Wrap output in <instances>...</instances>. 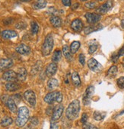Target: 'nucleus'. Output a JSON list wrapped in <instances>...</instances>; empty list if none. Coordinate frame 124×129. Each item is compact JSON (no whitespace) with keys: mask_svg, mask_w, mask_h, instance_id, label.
Listing matches in <instances>:
<instances>
[{"mask_svg":"<svg viewBox=\"0 0 124 129\" xmlns=\"http://www.w3.org/2000/svg\"><path fill=\"white\" fill-rule=\"evenodd\" d=\"M49 129H59V125L56 123V121H52L51 122Z\"/></svg>","mask_w":124,"mask_h":129,"instance_id":"58836bf2","label":"nucleus"},{"mask_svg":"<svg viewBox=\"0 0 124 129\" xmlns=\"http://www.w3.org/2000/svg\"><path fill=\"white\" fill-rule=\"evenodd\" d=\"M49 21H50L51 24L55 28H59L62 25V20L59 17L53 15L50 18H49Z\"/></svg>","mask_w":124,"mask_h":129,"instance_id":"6ab92c4d","label":"nucleus"},{"mask_svg":"<svg viewBox=\"0 0 124 129\" xmlns=\"http://www.w3.org/2000/svg\"><path fill=\"white\" fill-rule=\"evenodd\" d=\"M106 116V112H100V111H96L94 112L93 117L96 121H102Z\"/></svg>","mask_w":124,"mask_h":129,"instance_id":"b1692460","label":"nucleus"},{"mask_svg":"<svg viewBox=\"0 0 124 129\" xmlns=\"http://www.w3.org/2000/svg\"><path fill=\"white\" fill-rule=\"evenodd\" d=\"M56 95H57V91H53L48 93L44 97V101L47 103V104L51 105L56 100Z\"/></svg>","mask_w":124,"mask_h":129,"instance_id":"2eb2a0df","label":"nucleus"},{"mask_svg":"<svg viewBox=\"0 0 124 129\" xmlns=\"http://www.w3.org/2000/svg\"><path fill=\"white\" fill-rule=\"evenodd\" d=\"M21 1H23V2H30L31 0H21Z\"/></svg>","mask_w":124,"mask_h":129,"instance_id":"c03bdc74","label":"nucleus"},{"mask_svg":"<svg viewBox=\"0 0 124 129\" xmlns=\"http://www.w3.org/2000/svg\"><path fill=\"white\" fill-rule=\"evenodd\" d=\"M13 65V61L11 59H2L0 60V70L9 69Z\"/></svg>","mask_w":124,"mask_h":129,"instance_id":"dca6fc26","label":"nucleus"},{"mask_svg":"<svg viewBox=\"0 0 124 129\" xmlns=\"http://www.w3.org/2000/svg\"><path fill=\"white\" fill-rule=\"evenodd\" d=\"M112 7H113L112 0H108L104 4L97 7L96 9V12L99 15H104V14H106L109 10H110Z\"/></svg>","mask_w":124,"mask_h":129,"instance_id":"20e7f679","label":"nucleus"},{"mask_svg":"<svg viewBox=\"0 0 124 129\" xmlns=\"http://www.w3.org/2000/svg\"><path fill=\"white\" fill-rule=\"evenodd\" d=\"M80 47V43L79 41H73L70 46V50L72 54H76Z\"/></svg>","mask_w":124,"mask_h":129,"instance_id":"cd10ccee","label":"nucleus"},{"mask_svg":"<svg viewBox=\"0 0 124 129\" xmlns=\"http://www.w3.org/2000/svg\"><path fill=\"white\" fill-rule=\"evenodd\" d=\"M24 97L25 100L29 103L31 106H35L36 105V94L34 91L29 89L24 93Z\"/></svg>","mask_w":124,"mask_h":129,"instance_id":"39448f33","label":"nucleus"},{"mask_svg":"<svg viewBox=\"0 0 124 129\" xmlns=\"http://www.w3.org/2000/svg\"><path fill=\"white\" fill-rule=\"evenodd\" d=\"M13 122V120L10 117H5L2 119L1 121V125L3 127H7L10 124H12Z\"/></svg>","mask_w":124,"mask_h":129,"instance_id":"c756f323","label":"nucleus"},{"mask_svg":"<svg viewBox=\"0 0 124 129\" xmlns=\"http://www.w3.org/2000/svg\"><path fill=\"white\" fill-rule=\"evenodd\" d=\"M72 82L73 85L76 86H79L81 85V80H80V77L78 73L74 72L72 74Z\"/></svg>","mask_w":124,"mask_h":129,"instance_id":"4be33fe9","label":"nucleus"},{"mask_svg":"<svg viewBox=\"0 0 124 129\" xmlns=\"http://www.w3.org/2000/svg\"><path fill=\"white\" fill-rule=\"evenodd\" d=\"M16 51L20 54H22V55H26V54H28L31 51V49L30 47L26 45V44H19L17 47H16Z\"/></svg>","mask_w":124,"mask_h":129,"instance_id":"4468645a","label":"nucleus"},{"mask_svg":"<svg viewBox=\"0 0 124 129\" xmlns=\"http://www.w3.org/2000/svg\"><path fill=\"white\" fill-rule=\"evenodd\" d=\"M54 45V41H53V38L51 34H49L45 40L44 42L42 45V54L43 56H48L52 52V50Z\"/></svg>","mask_w":124,"mask_h":129,"instance_id":"7ed1b4c3","label":"nucleus"},{"mask_svg":"<svg viewBox=\"0 0 124 129\" xmlns=\"http://www.w3.org/2000/svg\"><path fill=\"white\" fill-rule=\"evenodd\" d=\"M97 6V3L95 2H89L85 3V7L88 9H94Z\"/></svg>","mask_w":124,"mask_h":129,"instance_id":"f704fd0d","label":"nucleus"},{"mask_svg":"<svg viewBox=\"0 0 124 129\" xmlns=\"http://www.w3.org/2000/svg\"><path fill=\"white\" fill-rule=\"evenodd\" d=\"M79 62L82 65H85V57L83 54H79Z\"/></svg>","mask_w":124,"mask_h":129,"instance_id":"e433bc0d","label":"nucleus"},{"mask_svg":"<svg viewBox=\"0 0 124 129\" xmlns=\"http://www.w3.org/2000/svg\"><path fill=\"white\" fill-rule=\"evenodd\" d=\"M83 129H98V128L91 124H86L85 123L83 125Z\"/></svg>","mask_w":124,"mask_h":129,"instance_id":"c9c22d12","label":"nucleus"},{"mask_svg":"<svg viewBox=\"0 0 124 129\" xmlns=\"http://www.w3.org/2000/svg\"><path fill=\"white\" fill-rule=\"evenodd\" d=\"M56 71H57V65L56 63L53 62L47 66V67L46 69V75L48 77H52L53 76L55 75Z\"/></svg>","mask_w":124,"mask_h":129,"instance_id":"f8f14e48","label":"nucleus"},{"mask_svg":"<svg viewBox=\"0 0 124 129\" xmlns=\"http://www.w3.org/2000/svg\"><path fill=\"white\" fill-rule=\"evenodd\" d=\"M102 25L101 24H97V25H92V26H88V27H86L84 30L85 33L86 35H88L91 32H94V31H99L102 29Z\"/></svg>","mask_w":124,"mask_h":129,"instance_id":"412c9836","label":"nucleus"},{"mask_svg":"<svg viewBox=\"0 0 124 129\" xmlns=\"http://www.w3.org/2000/svg\"><path fill=\"white\" fill-rule=\"evenodd\" d=\"M63 101V94L60 92H57V95H56V102L58 103H60Z\"/></svg>","mask_w":124,"mask_h":129,"instance_id":"4c0bfd02","label":"nucleus"},{"mask_svg":"<svg viewBox=\"0 0 124 129\" xmlns=\"http://www.w3.org/2000/svg\"><path fill=\"white\" fill-rule=\"evenodd\" d=\"M118 71V68L116 66H112L107 71V76L110 77V78H113L114 77Z\"/></svg>","mask_w":124,"mask_h":129,"instance_id":"c85d7f7f","label":"nucleus"},{"mask_svg":"<svg viewBox=\"0 0 124 129\" xmlns=\"http://www.w3.org/2000/svg\"><path fill=\"white\" fill-rule=\"evenodd\" d=\"M117 86L119 89H124V76H121L116 80Z\"/></svg>","mask_w":124,"mask_h":129,"instance_id":"473e14b6","label":"nucleus"},{"mask_svg":"<svg viewBox=\"0 0 124 129\" xmlns=\"http://www.w3.org/2000/svg\"><path fill=\"white\" fill-rule=\"evenodd\" d=\"M85 17L89 24H95L98 22L101 18V15H99L97 13H89V12L86 13Z\"/></svg>","mask_w":124,"mask_h":129,"instance_id":"9d476101","label":"nucleus"},{"mask_svg":"<svg viewBox=\"0 0 124 129\" xmlns=\"http://www.w3.org/2000/svg\"><path fill=\"white\" fill-rule=\"evenodd\" d=\"M87 120H88V115L86 113H83L82 115V119H81L82 122L83 124H85L87 122Z\"/></svg>","mask_w":124,"mask_h":129,"instance_id":"ea45409f","label":"nucleus"},{"mask_svg":"<svg viewBox=\"0 0 124 129\" xmlns=\"http://www.w3.org/2000/svg\"><path fill=\"white\" fill-rule=\"evenodd\" d=\"M28 72L25 68L21 67L18 70V72L17 73V78L19 81H24L27 78Z\"/></svg>","mask_w":124,"mask_h":129,"instance_id":"f3484780","label":"nucleus"},{"mask_svg":"<svg viewBox=\"0 0 124 129\" xmlns=\"http://www.w3.org/2000/svg\"><path fill=\"white\" fill-rule=\"evenodd\" d=\"M82 2H85V1H87V0H81Z\"/></svg>","mask_w":124,"mask_h":129,"instance_id":"a18cd8bd","label":"nucleus"},{"mask_svg":"<svg viewBox=\"0 0 124 129\" xmlns=\"http://www.w3.org/2000/svg\"><path fill=\"white\" fill-rule=\"evenodd\" d=\"M121 25H122V27L124 28V20H122V22H121Z\"/></svg>","mask_w":124,"mask_h":129,"instance_id":"37998d69","label":"nucleus"},{"mask_svg":"<svg viewBox=\"0 0 124 129\" xmlns=\"http://www.w3.org/2000/svg\"><path fill=\"white\" fill-rule=\"evenodd\" d=\"M61 57H62V52H61V50H56L54 51L53 54V57H52V61L53 63H57V62H59L61 60Z\"/></svg>","mask_w":124,"mask_h":129,"instance_id":"393cba45","label":"nucleus"},{"mask_svg":"<svg viewBox=\"0 0 124 129\" xmlns=\"http://www.w3.org/2000/svg\"><path fill=\"white\" fill-rule=\"evenodd\" d=\"M62 3L65 6H71V0H62Z\"/></svg>","mask_w":124,"mask_h":129,"instance_id":"79ce46f5","label":"nucleus"},{"mask_svg":"<svg viewBox=\"0 0 124 129\" xmlns=\"http://www.w3.org/2000/svg\"><path fill=\"white\" fill-rule=\"evenodd\" d=\"M41 67H42V62L41 61H37L36 63V64L32 67L31 73L32 74H36L37 73H38L41 70Z\"/></svg>","mask_w":124,"mask_h":129,"instance_id":"7c9ffc66","label":"nucleus"},{"mask_svg":"<svg viewBox=\"0 0 124 129\" xmlns=\"http://www.w3.org/2000/svg\"><path fill=\"white\" fill-rule=\"evenodd\" d=\"M58 86H59V82L56 79L50 78L47 82V87L49 89H50V90L57 88Z\"/></svg>","mask_w":124,"mask_h":129,"instance_id":"5701e85b","label":"nucleus"},{"mask_svg":"<svg viewBox=\"0 0 124 129\" xmlns=\"http://www.w3.org/2000/svg\"><path fill=\"white\" fill-rule=\"evenodd\" d=\"M46 0H38L37 1L34 5V8L35 9H43L46 6Z\"/></svg>","mask_w":124,"mask_h":129,"instance_id":"a878e982","label":"nucleus"},{"mask_svg":"<svg viewBox=\"0 0 124 129\" xmlns=\"http://www.w3.org/2000/svg\"><path fill=\"white\" fill-rule=\"evenodd\" d=\"M29 118V110L27 107H20L18 111V117L16 118L15 123L18 127H23L25 125Z\"/></svg>","mask_w":124,"mask_h":129,"instance_id":"f03ea898","label":"nucleus"},{"mask_svg":"<svg viewBox=\"0 0 124 129\" xmlns=\"http://www.w3.org/2000/svg\"><path fill=\"white\" fill-rule=\"evenodd\" d=\"M97 44H95V43L91 44L89 46V49H88L89 54H94L97 50Z\"/></svg>","mask_w":124,"mask_h":129,"instance_id":"72a5a7b5","label":"nucleus"},{"mask_svg":"<svg viewBox=\"0 0 124 129\" xmlns=\"http://www.w3.org/2000/svg\"><path fill=\"white\" fill-rule=\"evenodd\" d=\"M1 35L5 39H11L17 37V32L12 30H5L1 33Z\"/></svg>","mask_w":124,"mask_h":129,"instance_id":"a211bd4d","label":"nucleus"},{"mask_svg":"<svg viewBox=\"0 0 124 129\" xmlns=\"http://www.w3.org/2000/svg\"><path fill=\"white\" fill-rule=\"evenodd\" d=\"M63 53L65 56V57L68 60H71L72 59V55H71V50H70V47L67 45H65L63 46Z\"/></svg>","mask_w":124,"mask_h":129,"instance_id":"bb28decb","label":"nucleus"},{"mask_svg":"<svg viewBox=\"0 0 124 129\" xmlns=\"http://www.w3.org/2000/svg\"><path fill=\"white\" fill-rule=\"evenodd\" d=\"M80 112V102L79 100H74L69 105L66 111V115L69 120H75L79 117Z\"/></svg>","mask_w":124,"mask_h":129,"instance_id":"f257e3e1","label":"nucleus"},{"mask_svg":"<svg viewBox=\"0 0 124 129\" xmlns=\"http://www.w3.org/2000/svg\"><path fill=\"white\" fill-rule=\"evenodd\" d=\"M97 1H98V2H101V1H103V0H97Z\"/></svg>","mask_w":124,"mask_h":129,"instance_id":"49530a36","label":"nucleus"},{"mask_svg":"<svg viewBox=\"0 0 124 129\" xmlns=\"http://www.w3.org/2000/svg\"><path fill=\"white\" fill-rule=\"evenodd\" d=\"M88 68L94 72H99L102 69L101 64L97 60H96L94 58L89 59V60L88 61Z\"/></svg>","mask_w":124,"mask_h":129,"instance_id":"0eeeda50","label":"nucleus"},{"mask_svg":"<svg viewBox=\"0 0 124 129\" xmlns=\"http://www.w3.org/2000/svg\"><path fill=\"white\" fill-rule=\"evenodd\" d=\"M20 85L15 82H9L8 83H6V88L8 91L10 92H14L16 90H18L20 89Z\"/></svg>","mask_w":124,"mask_h":129,"instance_id":"aec40b11","label":"nucleus"},{"mask_svg":"<svg viewBox=\"0 0 124 129\" xmlns=\"http://www.w3.org/2000/svg\"><path fill=\"white\" fill-rule=\"evenodd\" d=\"M3 80L8 81V82H15L18 78H17V73L14 72L13 70H8L5 72L3 75Z\"/></svg>","mask_w":124,"mask_h":129,"instance_id":"9b49d317","label":"nucleus"},{"mask_svg":"<svg viewBox=\"0 0 124 129\" xmlns=\"http://www.w3.org/2000/svg\"><path fill=\"white\" fill-rule=\"evenodd\" d=\"M94 93V87L93 86H89L85 91V93L83 97V102L85 105H89L90 104V101L91 98Z\"/></svg>","mask_w":124,"mask_h":129,"instance_id":"6e6552de","label":"nucleus"},{"mask_svg":"<svg viewBox=\"0 0 124 129\" xmlns=\"http://www.w3.org/2000/svg\"><path fill=\"white\" fill-rule=\"evenodd\" d=\"M64 108L63 105H58L56 106L53 112V115H52V121H57L62 116Z\"/></svg>","mask_w":124,"mask_h":129,"instance_id":"1a4fd4ad","label":"nucleus"},{"mask_svg":"<svg viewBox=\"0 0 124 129\" xmlns=\"http://www.w3.org/2000/svg\"><path fill=\"white\" fill-rule=\"evenodd\" d=\"M31 32L33 35H37V32L39 31V26L36 21H31Z\"/></svg>","mask_w":124,"mask_h":129,"instance_id":"2f4dec72","label":"nucleus"},{"mask_svg":"<svg viewBox=\"0 0 124 129\" xmlns=\"http://www.w3.org/2000/svg\"><path fill=\"white\" fill-rule=\"evenodd\" d=\"M6 103L8 106V108L9 109V110L13 112V113H17L18 112V109H17V106H16V104H15V102L14 101V99L11 97H9L7 96L6 95H4V97L2 99Z\"/></svg>","mask_w":124,"mask_h":129,"instance_id":"423d86ee","label":"nucleus"},{"mask_svg":"<svg viewBox=\"0 0 124 129\" xmlns=\"http://www.w3.org/2000/svg\"><path fill=\"white\" fill-rule=\"evenodd\" d=\"M31 123L33 125H34V126L37 125V124H38V119H37V117H33V118H31Z\"/></svg>","mask_w":124,"mask_h":129,"instance_id":"a19ab883","label":"nucleus"},{"mask_svg":"<svg viewBox=\"0 0 124 129\" xmlns=\"http://www.w3.org/2000/svg\"><path fill=\"white\" fill-rule=\"evenodd\" d=\"M71 28L74 31H76V32L81 31L82 30V28H83L82 21L79 18L75 19L74 21H72V22L71 24Z\"/></svg>","mask_w":124,"mask_h":129,"instance_id":"ddd939ff","label":"nucleus"}]
</instances>
